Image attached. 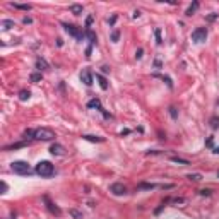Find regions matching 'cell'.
I'll list each match as a JSON object with an SVG mask.
<instances>
[{
  "mask_svg": "<svg viewBox=\"0 0 219 219\" xmlns=\"http://www.w3.org/2000/svg\"><path fill=\"white\" fill-rule=\"evenodd\" d=\"M36 173L40 175V176H43V178H50V176L55 173V168H53V164L50 163V161H40V163L36 164Z\"/></svg>",
  "mask_w": 219,
  "mask_h": 219,
  "instance_id": "1",
  "label": "cell"
},
{
  "mask_svg": "<svg viewBox=\"0 0 219 219\" xmlns=\"http://www.w3.org/2000/svg\"><path fill=\"white\" fill-rule=\"evenodd\" d=\"M33 139H36V141H52V139H55V132H53L52 128L41 127V128H36V130H34Z\"/></svg>",
  "mask_w": 219,
  "mask_h": 219,
  "instance_id": "2",
  "label": "cell"
},
{
  "mask_svg": "<svg viewBox=\"0 0 219 219\" xmlns=\"http://www.w3.org/2000/svg\"><path fill=\"white\" fill-rule=\"evenodd\" d=\"M12 171L17 175H29L31 173V166L26 163V161H14V163L11 164Z\"/></svg>",
  "mask_w": 219,
  "mask_h": 219,
  "instance_id": "3",
  "label": "cell"
},
{
  "mask_svg": "<svg viewBox=\"0 0 219 219\" xmlns=\"http://www.w3.org/2000/svg\"><path fill=\"white\" fill-rule=\"evenodd\" d=\"M205 38H207V29H205V27H197L192 33V40L195 41V43H204Z\"/></svg>",
  "mask_w": 219,
  "mask_h": 219,
  "instance_id": "4",
  "label": "cell"
},
{
  "mask_svg": "<svg viewBox=\"0 0 219 219\" xmlns=\"http://www.w3.org/2000/svg\"><path fill=\"white\" fill-rule=\"evenodd\" d=\"M63 27H65V31H67L69 34H72V36L77 38V40H82V36H84V33H82L77 26H74V24H63Z\"/></svg>",
  "mask_w": 219,
  "mask_h": 219,
  "instance_id": "5",
  "label": "cell"
},
{
  "mask_svg": "<svg viewBox=\"0 0 219 219\" xmlns=\"http://www.w3.org/2000/svg\"><path fill=\"white\" fill-rule=\"evenodd\" d=\"M43 200H45L46 207H48V211L52 212V214H55V216H60V214H62V211H60V207H58V205H55V204H53L52 200H50V197H48V195H45V197H43Z\"/></svg>",
  "mask_w": 219,
  "mask_h": 219,
  "instance_id": "6",
  "label": "cell"
},
{
  "mask_svg": "<svg viewBox=\"0 0 219 219\" xmlns=\"http://www.w3.org/2000/svg\"><path fill=\"white\" fill-rule=\"evenodd\" d=\"M110 192H112L113 195H123V193L127 192V188H125L123 183H113V185L110 187Z\"/></svg>",
  "mask_w": 219,
  "mask_h": 219,
  "instance_id": "7",
  "label": "cell"
},
{
  "mask_svg": "<svg viewBox=\"0 0 219 219\" xmlns=\"http://www.w3.org/2000/svg\"><path fill=\"white\" fill-rule=\"evenodd\" d=\"M50 152H52L53 156H63V154H65V147H63L62 144H53L52 147H50Z\"/></svg>",
  "mask_w": 219,
  "mask_h": 219,
  "instance_id": "8",
  "label": "cell"
},
{
  "mask_svg": "<svg viewBox=\"0 0 219 219\" xmlns=\"http://www.w3.org/2000/svg\"><path fill=\"white\" fill-rule=\"evenodd\" d=\"M81 81L84 82L86 86H91L93 84V75H91L89 70H82L81 72Z\"/></svg>",
  "mask_w": 219,
  "mask_h": 219,
  "instance_id": "9",
  "label": "cell"
},
{
  "mask_svg": "<svg viewBox=\"0 0 219 219\" xmlns=\"http://www.w3.org/2000/svg\"><path fill=\"white\" fill-rule=\"evenodd\" d=\"M70 12H72L74 15H81L82 12H84V7H82L81 4H72V5H70Z\"/></svg>",
  "mask_w": 219,
  "mask_h": 219,
  "instance_id": "10",
  "label": "cell"
},
{
  "mask_svg": "<svg viewBox=\"0 0 219 219\" xmlns=\"http://www.w3.org/2000/svg\"><path fill=\"white\" fill-rule=\"evenodd\" d=\"M36 67L40 69V70H46V69H50V65L45 58H36Z\"/></svg>",
  "mask_w": 219,
  "mask_h": 219,
  "instance_id": "11",
  "label": "cell"
},
{
  "mask_svg": "<svg viewBox=\"0 0 219 219\" xmlns=\"http://www.w3.org/2000/svg\"><path fill=\"white\" fill-rule=\"evenodd\" d=\"M82 139L89 142H104V137H99V135H82Z\"/></svg>",
  "mask_w": 219,
  "mask_h": 219,
  "instance_id": "12",
  "label": "cell"
},
{
  "mask_svg": "<svg viewBox=\"0 0 219 219\" xmlns=\"http://www.w3.org/2000/svg\"><path fill=\"white\" fill-rule=\"evenodd\" d=\"M170 161H173V163H176V164H183V166L190 164V161H188V159H183V158H178V156H171V158H170Z\"/></svg>",
  "mask_w": 219,
  "mask_h": 219,
  "instance_id": "13",
  "label": "cell"
},
{
  "mask_svg": "<svg viewBox=\"0 0 219 219\" xmlns=\"http://www.w3.org/2000/svg\"><path fill=\"white\" fill-rule=\"evenodd\" d=\"M87 108H98V110H101V112H103V108H101V101L98 99V98L91 99L89 103H87Z\"/></svg>",
  "mask_w": 219,
  "mask_h": 219,
  "instance_id": "14",
  "label": "cell"
},
{
  "mask_svg": "<svg viewBox=\"0 0 219 219\" xmlns=\"http://www.w3.org/2000/svg\"><path fill=\"white\" fill-rule=\"evenodd\" d=\"M0 26H2V29H12V27H14V21H11V19H4V21L0 23Z\"/></svg>",
  "mask_w": 219,
  "mask_h": 219,
  "instance_id": "15",
  "label": "cell"
},
{
  "mask_svg": "<svg viewBox=\"0 0 219 219\" xmlns=\"http://www.w3.org/2000/svg\"><path fill=\"white\" fill-rule=\"evenodd\" d=\"M96 79H98V82H99L101 89H108V81L103 77V75H101V74H96Z\"/></svg>",
  "mask_w": 219,
  "mask_h": 219,
  "instance_id": "16",
  "label": "cell"
},
{
  "mask_svg": "<svg viewBox=\"0 0 219 219\" xmlns=\"http://www.w3.org/2000/svg\"><path fill=\"white\" fill-rule=\"evenodd\" d=\"M31 98V93L27 89H23V91H19V99L21 101H27Z\"/></svg>",
  "mask_w": 219,
  "mask_h": 219,
  "instance_id": "17",
  "label": "cell"
},
{
  "mask_svg": "<svg viewBox=\"0 0 219 219\" xmlns=\"http://www.w3.org/2000/svg\"><path fill=\"white\" fill-rule=\"evenodd\" d=\"M199 5H200L199 2H193V4L190 5L188 9H187V12H185V14H187V15H192V14H195V11L199 9Z\"/></svg>",
  "mask_w": 219,
  "mask_h": 219,
  "instance_id": "18",
  "label": "cell"
},
{
  "mask_svg": "<svg viewBox=\"0 0 219 219\" xmlns=\"http://www.w3.org/2000/svg\"><path fill=\"white\" fill-rule=\"evenodd\" d=\"M86 36H87V40H89L91 46H93L94 43H96V34H94V33H93V31H91V29H87V31H86Z\"/></svg>",
  "mask_w": 219,
  "mask_h": 219,
  "instance_id": "19",
  "label": "cell"
},
{
  "mask_svg": "<svg viewBox=\"0 0 219 219\" xmlns=\"http://www.w3.org/2000/svg\"><path fill=\"white\" fill-rule=\"evenodd\" d=\"M11 7L19 9V11H29L31 5H29V4H11Z\"/></svg>",
  "mask_w": 219,
  "mask_h": 219,
  "instance_id": "20",
  "label": "cell"
},
{
  "mask_svg": "<svg viewBox=\"0 0 219 219\" xmlns=\"http://www.w3.org/2000/svg\"><path fill=\"white\" fill-rule=\"evenodd\" d=\"M26 142H17V144H12V145H5V151H11V149H17V147H24Z\"/></svg>",
  "mask_w": 219,
  "mask_h": 219,
  "instance_id": "21",
  "label": "cell"
},
{
  "mask_svg": "<svg viewBox=\"0 0 219 219\" xmlns=\"http://www.w3.org/2000/svg\"><path fill=\"white\" fill-rule=\"evenodd\" d=\"M188 180H190V182H200V180H202V175H199V173L188 175Z\"/></svg>",
  "mask_w": 219,
  "mask_h": 219,
  "instance_id": "22",
  "label": "cell"
},
{
  "mask_svg": "<svg viewBox=\"0 0 219 219\" xmlns=\"http://www.w3.org/2000/svg\"><path fill=\"white\" fill-rule=\"evenodd\" d=\"M217 127H219V116H212V118H211V128H217Z\"/></svg>",
  "mask_w": 219,
  "mask_h": 219,
  "instance_id": "23",
  "label": "cell"
},
{
  "mask_svg": "<svg viewBox=\"0 0 219 219\" xmlns=\"http://www.w3.org/2000/svg\"><path fill=\"white\" fill-rule=\"evenodd\" d=\"M70 216L72 217H75V219H82V212H79V211H75V209H70Z\"/></svg>",
  "mask_w": 219,
  "mask_h": 219,
  "instance_id": "24",
  "label": "cell"
},
{
  "mask_svg": "<svg viewBox=\"0 0 219 219\" xmlns=\"http://www.w3.org/2000/svg\"><path fill=\"white\" fill-rule=\"evenodd\" d=\"M139 188H144V190H152V188H156V185H152V183H141V185H139Z\"/></svg>",
  "mask_w": 219,
  "mask_h": 219,
  "instance_id": "25",
  "label": "cell"
},
{
  "mask_svg": "<svg viewBox=\"0 0 219 219\" xmlns=\"http://www.w3.org/2000/svg\"><path fill=\"white\" fill-rule=\"evenodd\" d=\"M41 81V74H31V82H40Z\"/></svg>",
  "mask_w": 219,
  "mask_h": 219,
  "instance_id": "26",
  "label": "cell"
},
{
  "mask_svg": "<svg viewBox=\"0 0 219 219\" xmlns=\"http://www.w3.org/2000/svg\"><path fill=\"white\" fill-rule=\"evenodd\" d=\"M154 33H156V41H158V45H161V43H163V40H161V31L156 29Z\"/></svg>",
  "mask_w": 219,
  "mask_h": 219,
  "instance_id": "27",
  "label": "cell"
},
{
  "mask_svg": "<svg viewBox=\"0 0 219 219\" xmlns=\"http://www.w3.org/2000/svg\"><path fill=\"white\" fill-rule=\"evenodd\" d=\"M118 38H120V33H118V31H113V34H112V40H113V41H118Z\"/></svg>",
  "mask_w": 219,
  "mask_h": 219,
  "instance_id": "28",
  "label": "cell"
},
{
  "mask_svg": "<svg viewBox=\"0 0 219 219\" xmlns=\"http://www.w3.org/2000/svg\"><path fill=\"white\" fill-rule=\"evenodd\" d=\"M142 53H144V50H142V48H139L137 52H135V58H142Z\"/></svg>",
  "mask_w": 219,
  "mask_h": 219,
  "instance_id": "29",
  "label": "cell"
},
{
  "mask_svg": "<svg viewBox=\"0 0 219 219\" xmlns=\"http://www.w3.org/2000/svg\"><path fill=\"white\" fill-rule=\"evenodd\" d=\"M217 19V14H209L207 15V21H216Z\"/></svg>",
  "mask_w": 219,
  "mask_h": 219,
  "instance_id": "30",
  "label": "cell"
},
{
  "mask_svg": "<svg viewBox=\"0 0 219 219\" xmlns=\"http://www.w3.org/2000/svg\"><path fill=\"white\" fill-rule=\"evenodd\" d=\"M170 115H171V116H173V118H176V110H175V108H173V106H171V108H170Z\"/></svg>",
  "mask_w": 219,
  "mask_h": 219,
  "instance_id": "31",
  "label": "cell"
},
{
  "mask_svg": "<svg viewBox=\"0 0 219 219\" xmlns=\"http://www.w3.org/2000/svg\"><path fill=\"white\" fill-rule=\"evenodd\" d=\"M5 192H7V183L2 182V192H0V193H5Z\"/></svg>",
  "mask_w": 219,
  "mask_h": 219,
  "instance_id": "32",
  "label": "cell"
},
{
  "mask_svg": "<svg viewBox=\"0 0 219 219\" xmlns=\"http://www.w3.org/2000/svg\"><path fill=\"white\" fill-rule=\"evenodd\" d=\"M200 195H211V190H200Z\"/></svg>",
  "mask_w": 219,
  "mask_h": 219,
  "instance_id": "33",
  "label": "cell"
},
{
  "mask_svg": "<svg viewBox=\"0 0 219 219\" xmlns=\"http://www.w3.org/2000/svg\"><path fill=\"white\" fill-rule=\"evenodd\" d=\"M163 207H164V204H161V205H159V207H158V209H156V211H154V212H156V214H159V212L163 211Z\"/></svg>",
  "mask_w": 219,
  "mask_h": 219,
  "instance_id": "34",
  "label": "cell"
},
{
  "mask_svg": "<svg viewBox=\"0 0 219 219\" xmlns=\"http://www.w3.org/2000/svg\"><path fill=\"white\" fill-rule=\"evenodd\" d=\"M154 67H156V69H161V62H159V60H156V62H154Z\"/></svg>",
  "mask_w": 219,
  "mask_h": 219,
  "instance_id": "35",
  "label": "cell"
},
{
  "mask_svg": "<svg viewBox=\"0 0 219 219\" xmlns=\"http://www.w3.org/2000/svg\"><path fill=\"white\" fill-rule=\"evenodd\" d=\"M91 23H93V17H87V21H86V24H87V27L91 26Z\"/></svg>",
  "mask_w": 219,
  "mask_h": 219,
  "instance_id": "36",
  "label": "cell"
},
{
  "mask_svg": "<svg viewBox=\"0 0 219 219\" xmlns=\"http://www.w3.org/2000/svg\"><path fill=\"white\" fill-rule=\"evenodd\" d=\"M115 21H116V15H113V17L110 19V21H108V23H110V24H115Z\"/></svg>",
  "mask_w": 219,
  "mask_h": 219,
  "instance_id": "37",
  "label": "cell"
},
{
  "mask_svg": "<svg viewBox=\"0 0 219 219\" xmlns=\"http://www.w3.org/2000/svg\"><path fill=\"white\" fill-rule=\"evenodd\" d=\"M207 145H209V147L212 145V137H209V139H207Z\"/></svg>",
  "mask_w": 219,
  "mask_h": 219,
  "instance_id": "38",
  "label": "cell"
},
{
  "mask_svg": "<svg viewBox=\"0 0 219 219\" xmlns=\"http://www.w3.org/2000/svg\"><path fill=\"white\" fill-rule=\"evenodd\" d=\"M214 152H216V154H219V147H216V149H214Z\"/></svg>",
  "mask_w": 219,
  "mask_h": 219,
  "instance_id": "39",
  "label": "cell"
},
{
  "mask_svg": "<svg viewBox=\"0 0 219 219\" xmlns=\"http://www.w3.org/2000/svg\"><path fill=\"white\" fill-rule=\"evenodd\" d=\"M217 176H219V171H217Z\"/></svg>",
  "mask_w": 219,
  "mask_h": 219,
  "instance_id": "40",
  "label": "cell"
}]
</instances>
